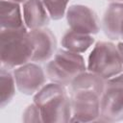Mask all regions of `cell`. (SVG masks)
<instances>
[{
    "instance_id": "cell-1",
    "label": "cell",
    "mask_w": 123,
    "mask_h": 123,
    "mask_svg": "<svg viewBox=\"0 0 123 123\" xmlns=\"http://www.w3.org/2000/svg\"><path fill=\"white\" fill-rule=\"evenodd\" d=\"M105 81L96 74L85 71L69 85L72 116L70 122H93L100 118V101Z\"/></svg>"
},
{
    "instance_id": "cell-8",
    "label": "cell",
    "mask_w": 123,
    "mask_h": 123,
    "mask_svg": "<svg viewBox=\"0 0 123 123\" xmlns=\"http://www.w3.org/2000/svg\"><path fill=\"white\" fill-rule=\"evenodd\" d=\"M66 21L70 30L86 35H95L100 30L96 12L85 5H72L67 8Z\"/></svg>"
},
{
    "instance_id": "cell-2",
    "label": "cell",
    "mask_w": 123,
    "mask_h": 123,
    "mask_svg": "<svg viewBox=\"0 0 123 123\" xmlns=\"http://www.w3.org/2000/svg\"><path fill=\"white\" fill-rule=\"evenodd\" d=\"M43 123H66L72 116L70 96L64 86L51 82L44 85L35 95Z\"/></svg>"
},
{
    "instance_id": "cell-6",
    "label": "cell",
    "mask_w": 123,
    "mask_h": 123,
    "mask_svg": "<svg viewBox=\"0 0 123 123\" xmlns=\"http://www.w3.org/2000/svg\"><path fill=\"white\" fill-rule=\"evenodd\" d=\"M123 120V73L105 81L100 101V118L102 122Z\"/></svg>"
},
{
    "instance_id": "cell-19",
    "label": "cell",
    "mask_w": 123,
    "mask_h": 123,
    "mask_svg": "<svg viewBox=\"0 0 123 123\" xmlns=\"http://www.w3.org/2000/svg\"><path fill=\"white\" fill-rule=\"evenodd\" d=\"M109 1H111V2H123V0H109Z\"/></svg>"
},
{
    "instance_id": "cell-18",
    "label": "cell",
    "mask_w": 123,
    "mask_h": 123,
    "mask_svg": "<svg viewBox=\"0 0 123 123\" xmlns=\"http://www.w3.org/2000/svg\"><path fill=\"white\" fill-rule=\"evenodd\" d=\"M9 1H12V2H16V3L21 4V3H25L27 0H9Z\"/></svg>"
},
{
    "instance_id": "cell-17",
    "label": "cell",
    "mask_w": 123,
    "mask_h": 123,
    "mask_svg": "<svg viewBox=\"0 0 123 123\" xmlns=\"http://www.w3.org/2000/svg\"><path fill=\"white\" fill-rule=\"evenodd\" d=\"M117 48H118V51H119V54H120V57L122 60V63H123V41L119 42L117 44Z\"/></svg>"
},
{
    "instance_id": "cell-4",
    "label": "cell",
    "mask_w": 123,
    "mask_h": 123,
    "mask_svg": "<svg viewBox=\"0 0 123 123\" xmlns=\"http://www.w3.org/2000/svg\"><path fill=\"white\" fill-rule=\"evenodd\" d=\"M86 70L85 59L79 53L60 49L46 64L47 78L56 84L67 86L81 73Z\"/></svg>"
},
{
    "instance_id": "cell-15",
    "label": "cell",
    "mask_w": 123,
    "mask_h": 123,
    "mask_svg": "<svg viewBox=\"0 0 123 123\" xmlns=\"http://www.w3.org/2000/svg\"><path fill=\"white\" fill-rule=\"evenodd\" d=\"M45 6L51 19H62L67 11V5L69 0H41Z\"/></svg>"
},
{
    "instance_id": "cell-7",
    "label": "cell",
    "mask_w": 123,
    "mask_h": 123,
    "mask_svg": "<svg viewBox=\"0 0 123 123\" xmlns=\"http://www.w3.org/2000/svg\"><path fill=\"white\" fill-rule=\"evenodd\" d=\"M17 89L25 95H35L47 79L46 72L37 62H28L12 71Z\"/></svg>"
},
{
    "instance_id": "cell-14",
    "label": "cell",
    "mask_w": 123,
    "mask_h": 123,
    "mask_svg": "<svg viewBox=\"0 0 123 123\" xmlns=\"http://www.w3.org/2000/svg\"><path fill=\"white\" fill-rule=\"evenodd\" d=\"M15 79L9 68L1 66L0 70V106L5 108L15 94Z\"/></svg>"
},
{
    "instance_id": "cell-16",
    "label": "cell",
    "mask_w": 123,
    "mask_h": 123,
    "mask_svg": "<svg viewBox=\"0 0 123 123\" xmlns=\"http://www.w3.org/2000/svg\"><path fill=\"white\" fill-rule=\"evenodd\" d=\"M22 120L24 122H36V123H41V122H43L42 121L40 111H39L38 107L35 103L29 105L26 108V110L23 111Z\"/></svg>"
},
{
    "instance_id": "cell-12",
    "label": "cell",
    "mask_w": 123,
    "mask_h": 123,
    "mask_svg": "<svg viewBox=\"0 0 123 123\" xmlns=\"http://www.w3.org/2000/svg\"><path fill=\"white\" fill-rule=\"evenodd\" d=\"M0 25L2 29H27L23 13L21 12V7L19 3L1 0L0 3Z\"/></svg>"
},
{
    "instance_id": "cell-20",
    "label": "cell",
    "mask_w": 123,
    "mask_h": 123,
    "mask_svg": "<svg viewBox=\"0 0 123 123\" xmlns=\"http://www.w3.org/2000/svg\"><path fill=\"white\" fill-rule=\"evenodd\" d=\"M121 38H122V39H123V35H122V37H121Z\"/></svg>"
},
{
    "instance_id": "cell-3",
    "label": "cell",
    "mask_w": 123,
    "mask_h": 123,
    "mask_svg": "<svg viewBox=\"0 0 123 123\" xmlns=\"http://www.w3.org/2000/svg\"><path fill=\"white\" fill-rule=\"evenodd\" d=\"M34 44L28 29H2L0 34L1 66L12 69L32 62Z\"/></svg>"
},
{
    "instance_id": "cell-10",
    "label": "cell",
    "mask_w": 123,
    "mask_h": 123,
    "mask_svg": "<svg viewBox=\"0 0 123 123\" xmlns=\"http://www.w3.org/2000/svg\"><path fill=\"white\" fill-rule=\"evenodd\" d=\"M102 28L107 37L116 40L123 35V2H111L106 9Z\"/></svg>"
},
{
    "instance_id": "cell-11",
    "label": "cell",
    "mask_w": 123,
    "mask_h": 123,
    "mask_svg": "<svg viewBox=\"0 0 123 123\" xmlns=\"http://www.w3.org/2000/svg\"><path fill=\"white\" fill-rule=\"evenodd\" d=\"M24 23L29 30L44 28L50 21V15L41 0H27L23 3Z\"/></svg>"
},
{
    "instance_id": "cell-5",
    "label": "cell",
    "mask_w": 123,
    "mask_h": 123,
    "mask_svg": "<svg viewBox=\"0 0 123 123\" xmlns=\"http://www.w3.org/2000/svg\"><path fill=\"white\" fill-rule=\"evenodd\" d=\"M86 69L104 80L122 73L123 63L117 45L111 41L96 42L88 56Z\"/></svg>"
},
{
    "instance_id": "cell-9",
    "label": "cell",
    "mask_w": 123,
    "mask_h": 123,
    "mask_svg": "<svg viewBox=\"0 0 123 123\" xmlns=\"http://www.w3.org/2000/svg\"><path fill=\"white\" fill-rule=\"evenodd\" d=\"M29 35L34 44V54L32 62L42 63L48 62L57 49V39L53 32L44 27L29 31Z\"/></svg>"
},
{
    "instance_id": "cell-13",
    "label": "cell",
    "mask_w": 123,
    "mask_h": 123,
    "mask_svg": "<svg viewBox=\"0 0 123 123\" xmlns=\"http://www.w3.org/2000/svg\"><path fill=\"white\" fill-rule=\"evenodd\" d=\"M95 39L91 35L78 33L72 30L66 31L62 37V46L74 53H85L93 43Z\"/></svg>"
}]
</instances>
